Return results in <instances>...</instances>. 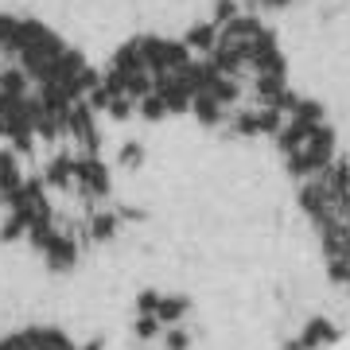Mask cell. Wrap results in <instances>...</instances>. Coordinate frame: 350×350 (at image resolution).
Segmentation results:
<instances>
[{
  "mask_svg": "<svg viewBox=\"0 0 350 350\" xmlns=\"http://www.w3.org/2000/svg\"><path fill=\"white\" fill-rule=\"evenodd\" d=\"M63 86L59 59L27 31L0 27V129L31 125L55 105Z\"/></svg>",
  "mask_w": 350,
  "mask_h": 350,
  "instance_id": "cell-1",
  "label": "cell"
}]
</instances>
